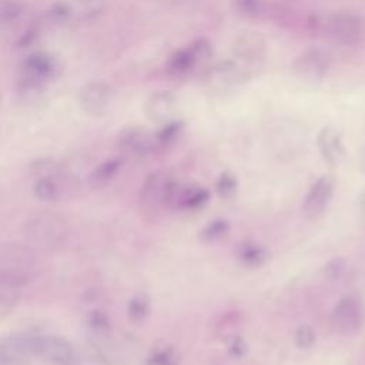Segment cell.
I'll list each match as a JSON object with an SVG mask.
<instances>
[{"label":"cell","instance_id":"6da1fadb","mask_svg":"<svg viewBox=\"0 0 365 365\" xmlns=\"http://www.w3.org/2000/svg\"><path fill=\"white\" fill-rule=\"evenodd\" d=\"M40 268L37 250L29 242L3 244L0 250V288L20 292L29 287Z\"/></svg>","mask_w":365,"mask_h":365},{"label":"cell","instance_id":"7a4b0ae2","mask_svg":"<svg viewBox=\"0 0 365 365\" xmlns=\"http://www.w3.org/2000/svg\"><path fill=\"white\" fill-rule=\"evenodd\" d=\"M309 31L324 40L342 44H356L364 33V23L359 16L351 11L317 13L308 19Z\"/></svg>","mask_w":365,"mask_h":365},{"label":"cell","instance_id":"3957f363","mask_svg":"<svg viewBox=\"0 0 365 365\" xmlns=\"http://www.w3.org/2000/svg\"><path fill=\"white\" fill-rule=\"evenodd\" d=\"M178 182L163 170L154 171L144 180L138 194V208L145 220H157L161 214L173 208Z\"/></svg>","mask_w":365,"mask_h":365},{"label":"cell","instance_id":"277c9868","mask_svg":"<svg viewBox=\"0 0 365 365\" xmlns=\"http://www.w3.org/2000/svg\"><path fill=\"white\" fill-rule=\"evenodd\" d=\"M23 237L33 247L57 250L70 237V225L66 218L51 212H38L29 217L21 225Z\"/></svg>","mask_w":365,"mask_h":365},{"label":"cell","instance_id":"5b68a950","mask_svg":"<svg viewBox=\"0 0 365 365\" xmlns=\"http://www.w3.org/2000/svg\"><path fill=\"white\" fill-rule=\"evenodd\" d=\"M57 73V60L48 53L37 51L27 56L21 61L19 67L17 83L20 90L23 91H37L43 86H46V83L53 80Z\"/></svg>","mask_w":365,"mask_h":365},{"label":"cell","instance_id":"8992f818","mask_svg":"<svg viewBox=\"0 0 365 365\" xmlns=\"http://www.w3.org/2000/svg\"><path fill=\"white\" fill-rule=\"evenodd\" d=\"M212 54L211 43L204 38H195L185 47L171 54L165 63V71L170 76H185L195 67L205 63Z\"/></svg>","mask_w":365,"mask_h":365},{"label":"cell","instance_id":"52a82bcc","mask_svg":"<svg viewBox=\"0 0 365 365\" xmlns=\"http://www.w3.org/2000/svg\"><path fill=\"white\" fill-rule=\"evenodd\" d=\"M34 356L51 365H77V351L64 336L34 334Z\"/></svg>","mask_w":365,"mask_h":365},{"label":"cell","instance_id":"ba28073f","mask_svg":"<svg viewBox=\"0 0 365 365\" xmlns=\"http://www.w3.org/2000/svg\"><path fill=\"white\" fill-rule=\"evenodd\" d=\"M331 63L332 58L327 50L312 47L294 58L291 70L298 78L305 81H321L328 74Z\"/></svg>","mask_w":365,"mask_h":365},{"label":"cell","instance_id":"9c48e42d","mask_svg":"<svg viewBox=\"0 0 365 365\" xmlns=\"http://www.w3.org/2000/svg\"><path fill=\"white\" fill-rule=\"evenodd\" d=\"M248 76L250 73L240 63L224 60L208 67V70L204 73L202 83L205 88L215 93H221L232 88L241 80H245Z\"/></svg>","mask_w":365,"mask_h":365},{"label":"cell","instance_id":"30bf717a","mask_svg":"<svg viewBox=\"0 0 365 365\" xmlns=\"http://www.w3.org/2000/svg\"><path fill=\"white\" fill-rule=\"evenodd\" d=\"M77 188L73 177L67 174L66 170L56 173L53 175H46L34 178L31 185L34 197L41 201H58L63 200Z\"/></svg>","mask_w":365,"mask_h":365},{"label":"cell","instance_id":"8fae6325","mask_svg":"<svg viewBox=\"0 0 365 365\" xmlns=\"http://www.w3.org/2000/svg\"><path fill=\"white\" fill-rule=\"evenodd\" d=\"M34 356V334L13 332L0 341V364L20 365Z\"/></svg>","mask_w":365,"mask_h":365},{"label":"cell","instance_id":"7c38bea8","mask_svg":"<svg viewBox=\"0 0 365 365\" xmlns=\"http://www.w3.org/2000/svg\"><path fill=\"white\" fill-rule=\"evenodd\" d=\"M113 101L111 87L101 80L86 83L78 91V104L90 115H103Z\"/></svg>","mask_w":365,"mask_h":365},{"label":"cell","instance_id":"4fadbf2b","mask_svg":"<svg viewBox=\"0 0 365 365\" xmlns=\"http://www.w3.org/2000/svg\"><path fill=\"white\" fill-rule=\"evenodd\" d=\"M332 324L342 335H354L362 325V308L355 297H344L332 312Z\"/></svg>","mask_w":365,"mask_h":365},{"label":"cell","instance_id":"5bb4252c","mask_svg":"<svg viewBox=\"0 0 365 365\" xmlns=\"http://www.w3.org/2000/svg\"><path fill=\"white\" fill-rule=\"evenodd\" d=\"M265 40L259 33L245 31L237 36L232 46V53L237 60L242 63V67L248 71L247 67H254L259 61H262L265 56Z\"/></svg>","mask_w":365,"mask_h":365},{"label":"cell","instance_id":"9a60e30c","mask_svg":"<svg viewBox=\"0 0 365 365\" xmlns=\"http://www.w3.org/2000/svg\"><path fill=\"white\" fill-rule=\"evenodd\" d=\"M118 147L133 155H148L158 151L155 133H150L143 127H127L117 137Z\"/></svg>","mask_w":365,"mask_h":365},{"label":"cell","instance_id":"2e32d148","mask_svg":"<svg viewBox=\"0 0 365 365\" xmlns=\"http://www.w3.org/2000/svg\"><path fill=\"white\" fill-rule=\"evenodd\" d=\"M334 194V182L329 177H319L308 190L304 204L302 212L307 218L315 220L318 218L328 207Z\"/></svg>","mask_w":365,"mask_h":365},{"label":"cell","instance_id":"e0dca14e","mask_svg":"<svg viewBox=\"0 0 365 365\" xmlns=\"http://www.w3.org/2000/svg\"><path fill=\"white\" fill-rule=\"evenodd\" d=\"M178 101L174 93L163 90L151 94L145 104H144V111L145 115L157 124H167L174 120V115L177 113Z\"/></svg>","mask_w":365,"mask_h":365},{"label":"cell","instance_id":"ac0fdd59","mask_svg":"<svg viewBox=\"0 0 365 365\" xmlns=\"http://www.w3.org/2000/svg\"><path fill=\"white\" fill-rule=\"evenodd\" d=\"M318 148L322 155V158L329 164V165H338L344 161L345 158V147L341 138V134L334 128V127H324L318 133L317 137Z\"/></svg>","mask_w":365,"mask_h":365},{"label":"cell","instance_id":"d6986e66","mask_svg":"<svg viewBox=\"0 0 365 365\" xmlns=\"http://www.w3.org/2000/svg\"><path fill=\"white\" fill-rule=\"evenodd\" d=\"M210 200V191L200 185L180 187L173 208L180 211H198Z\"/></svg>","mask_w":365,"mask_h":365},{"label":"cell","instance_id":"ffe728a7","mask_svg":"<svg viewBox=\"0 0 365 365\" xmlns=\"http://www.w3.org/2000/svg\"><path fill=\"white\" fill-rule=\"evenodd\" d=\"M123 167V161L117 157L108 158L98 164L87 177V184L93 190L106 188L118 174Z\"/></svg>","mask_w":365,"mask_h":365},{"label":"cell","instance_id":"44dd1931","mask_svg":"<svg viewBox=\"0 0 365 365\" xmlns=\"http://www.w3.org/2000/svg\"><path fill=\"white\" fill-rule=\"evenodd\" d=\"M67 4L71 21H87L104 13L107 0H70Z\"/></svg>","mask_w":365,"mask_h":365},{"label":"cell","instance_id":"7402d4cb","mask_svg":"<svg viewBox=\"0 0 365 365\" xmlns=\"http://www.w3.org/2000/svg\"><path fill=\"white\" fill-rule=\"evenodd\" d=\"M235 257L242 265L248 268H258L265 264L268 252L264 247L255 242H241L237 245Z\"/></svg>","mask_w":365,"mask_h":365},{"label":"cell","instance_id":"603a6c76","mask_svg":"<svg viewBox=\"0 0 365 365\" xmlns=\"http://www.w3.org/2000/svg\"><path fill=\"white\" fill-rule=\"evenodd\" d=\"M151 312V298L145 292L135 294L127 305V318L131 324H143Z\"/></svg>","mask_w":365,"mask_h":365},{"label":"cell","instance_id":"cb8c5ba5","mask_svg":"<svg viewBox=\"0 0 365 365\" xmlns=\"http://www.w3.org/2000/svg\"><path fill=\"white\" fill-rule=\"evenodd\" d=\"M240 324L241 315L238 312H225L222 314L215 324V335L221 338L224 342L240 335Z\"/></svg>","mask_w":365,"mask_h":365},{"label":"cell","instance_id":"d4e9b609","mask_svg":"<svg viewBox=\"0 0 365 365\" xmlns=\"http://www.w3.org/2000/svg\"><path fill=\"white\" fill-rule=\"evenodd\" d=\"M84 322L88 332L98 338L107 336L111 329L110 317L103 309H91L90 312H87Z\"/></svg>","mask_w":365,"mask_h":365},{"label":"cell","instance_id":"484cf974","mask_svg":"<svg viewBox=\"0 0 365 365\" xmlns=\"http://www.w3.org/2000/svg\"><path fill=\"white\" fill-rule=\"evenodd\" d=\"M232 10L244 17L257 19L268 11L267 0H232Z\"/></svg>","mask_w":365,"mask_h":365},{"label":"cell","instance_id":"4316f807","mask_svg":"<svg viewBox=\"0 0 365 365\" xmlns=\"http://www.w3.org/2000/svg\"><path fill=\"white\" fill-rule=\"evenodd\" d=\"M182 127L184 124L178 120H173L167 124H163V127L158 131H155V141H157L158 151L170 147L180 137Z\"/></svg>","mask_w":365,"mask_h":365},{"label":"cell","instance_id":"83f0119b","mask_svg":"<svg viewBox=\"0 0 365 365\" xmlns=\"http://www.w3.org/2000/svg\"><path fill=\"white\" fill-rule=\"evenodd\" d=\"M230 231V222L224 218H217L210 221L200 231V238L204 242H215L222 240Z\"/></svg>","mask_w":365,"mask_h":365},{"label":"cell","instance_id":"f1b7e54d","mask_svg":"<svg viewBox=\"0 0 365 365\" xmlns=\"http://www.w3.org/2000/svg\"><path fill=\"white\" fill-rule=\"evenodd\" d=\"M215 192L218 194L220 198L222 200H230L235 195L237 188H238V180L235 177V174H232L231 171H222L214 184Z\"/></svg>","mask_w":365,"mask_h":365},{"label":"cell","instance_id":"f546056e","mask_svg":"<svg viewBox=\"0 0 365 365\" xmlns=\"http://www.w3.org/2000/svg\"><path fill=\"white\" fill-rule=\"evenodd\" d=\"M145 364L147 365H177V355L171 346L160 345L151 349Z\"/></svg>","mask_w":365,"mask_h":365},{"label":"cell","instance_id":"4dcf8cb0","mask_svg":"<svg viewBox=\"0 0 365 365\" xmlns=\"http://www.w3.org/2000/svg\"><path fill=\"white\" fill-rule=\"evenodd\" d=\"M24 14V7L14 0H3L0 4V21L3 26H10L21 19Z\"/></svg>","mask_w":365,"mask_h":365},{"label":"cell","instance_id":"1f68e13d","mask_svg":"<svg viewBox=\"0 0 365 365\" xmlns=\"http://www.w3.org/2000/svg\"><path fill=\"white\" fill-rule=\"evenodd\" d=\"M294 342L299 349H309L315 344V332L309 325H299L294 332Z\"/></svg>","mask_w":365,"mask_h":365},{"label":"cell","instance_id":"d6a6232c","mask_svg":"<svg viewBox=\"0 0 365 365\" xmlns=\"http://www.w3.org/2000/svg\"><path fill=\"white\" fill-rule=\"evenodd\" d=\"M344 269H345V264L342 259L339 258H335V259H331L325 267H324V274L328 279L334 281V279H339L341 275L344 274Z\"/></svg>","mask_w":365,"mask_h":365},{"label":"cell","instance_id":"836d02e7","mask_svg":"<svg viewBox=\"0 0 365 365\" xmlns=\"http://www.w3.org/2000/svg\"><path fill=\"white\" fill-rule=\"evenodd\" d=\"M225 344H227V348H228L230 354L232 356H235V358H241L247 352V344H245V341H244V338L241 335L230 339Z\"/></svg>","mask_w":365,"mask_h":365},{"label":"cell","instance_id":"e575fe53","mask_svg":"<svg viewBox=\"0 0 365 365\" xmlns=\"http://www.w3.org/2000/svg\"><path fill=\"white\" fill-rule=\"evenodd\" d=\"M38 36H40V33H38V30L36 29V27H33V29H29L23 36H21V38H20V47H27V46H30V44H33V43H36V40L38 38Z\"/></svg>","mask_w":365,"mask_h":365},{"label":"cell","instance_id":"d590c367","mask_svg":"<svg viewBox=\"0 0 365 365\" xmlns=\"http://www.w3.org/2000/svg\"><path fill=\"white\" fill-rule=\"evenodd\" d=\"M361 211H362V215L365 218V192L362 194V198H361Z\"/></svg>","mask_w":365,"mask_h":365}]
</instances>
